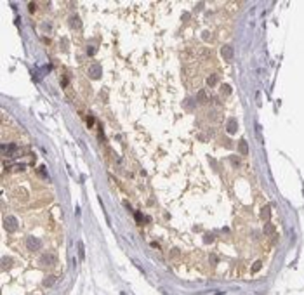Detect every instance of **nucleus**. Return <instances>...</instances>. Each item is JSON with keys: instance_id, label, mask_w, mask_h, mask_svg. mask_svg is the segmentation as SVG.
<instances>
[{"instance_id": "nucleus-1", "label": "nucleus", "mask_w": 304, "mask_h": 295, "mask_svg": "<svg viewBox=\"0 0 304 295\" xmlns=\"http://www.w3.org/2000/svg\"><path fill=\"white\" fill-rule=\"evenodd\" d=\"M4 227H5L7 231H14V229L17 227V219L12 217V215H7V217L4 219Z\"/></svg>"}, {"instance_id": "nucleus-2", "label": "nucleus", "mask_w": 304, "mask_h": 295, "mask_svg": "<svg viewBox=\"0 0 304 295\" xmlns=\"http://www.w3.org/2000/svg\"><path fill=\"white\" fill-rule=\"evenodd\" d=\"M40 264H42V266H47V267L54 266V264H56V255H52V254L42 255V259H40Z\"/></svg>"}, {"instance_id": "nucleus-3", "label": "nucleus", "mask_w": 304, "mask_h": 295, "mask_svg": "<svg viewBox=\"0 0 304 295\" xmlns=\"http://www.w3.org/2000/svg\"><path fill=\"white\" fill-rule=\"evenodd\" d=\"M26 246H28L30 250H38V248L42 246V241L37 240V238H28V240H26Z\"/></svg>"}, {"instance_id": "nucleus-4", "label": "nucleus", "mask_w": 304, "mask_h": 295, "mask_svg": "<svg viewBox=\"0 0 304 295\" xmlns=\"http://www.w3.org/2000/svg\"><path fill=\"white\" fill-rule=\"evenodd\" d=\"M221 54H223V57H224L226 61H229V59L233 57V49H231L229 45H224V47H221Z\"/></svg>"}, {"instance_id": "nucleus-5", "label": "nucleus", "mask_w": 304, "mask_h": 295, "mask_svg": "<svg viewBox=\"0 0 304 295\" xmlns=\"http://www.w3.org/2000/svg\"><path fill=\"white\" fill-rule=\"evenodd\" d=\"M99 73H101V68H99V66H91V70H89L91 78H97V76H99Z\"/></svg>"}, {"instance_id": "nucleus-6", "label": "nucleus", "mask_w": 304, "mask_h": 295, "mask_svg": "<svg viewBox=\"0 0 304 295\" xmlns=\"http://www.w3.org/2000/svg\"><path fill=\"white\" fill-rule=\"evenodd\" d=\"M238 149H240V153H242V155H247V153H249L247 142H245V141H240V142H238Z\"/></svg>"}, {"instance_id": "nucleus-7", "label": "nucleus", "mask_w": 304, "mask_h": 295, "mask_svg": "<svg viewBox=\"0 0 304 295\" xmlns=\"http://www.w3.org/2000/svg\"><path fill=\"white\" fill-rule=\"evenodd\" d=\"M228 132H229V134L236 132V122H235V118H231V120L228 122Z\"/></svg>"}, {"instance_id": "nucleus-8", "label": "nucleus", "mask_w": 304, "mask_h": 295, "mask_svg": "<svg viewBox=\"0 0 304 295\" xmlns=\"http://www.w3.org/2000/svg\"><path fill=\"white\" fill-rule=\"evenodd\" d=\"M70 25H71L73 28H80V19H78V16H73V17H71Z\"/></svg>"}, {"instance_id": "nucleus-9", "label": "nucleus", "mask_w": 304, "mask_h": 295, "mask_svg": "<svg viewBox=\"0 0 304 295\" xmlns=\"http://www.w3.org/2000/svg\"><path fill=\"white\" fill-rule=\"evenodd\" d=\"M197 99H198V102H205V101H207V92H205V90H200L198 96H197Z\"/></svg>"}, {"instance_id": "nucleus-10", "label": "nucleus", "mask_w": 304, "mask_h": 295, "mask_svg": "<svg viewBox=\"0 0 304 295\" xmlns=\"http://www.w3.org/2000/svg\"><path fill=\"white\" fill-rule=\"evenodd\" d=\"M207 83H209V85H215V83H217V76H215V75L209 76V78H207Z\"/></svg>"}, {"instance_id": "nucleus-11", "label": "nucleus", "mask_w": 304, "mask_h": 295, "mask_svg": "<svg viewBox=\"0 0 304 295\" xmlns=\"http://www.w3.org/2000/svg\"><path fill=\"white\" fill-rule=\"evenodd\" d=\"M223 92H224V94H229V92H231L229 85H223Z\"/></svg>"}]
</instances>
